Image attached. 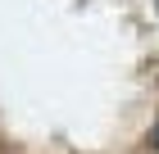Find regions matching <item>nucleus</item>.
<instances>
[{
    "label": "nucleus",
    "instance_id": "obj_1",
    "mask_svg": "<svg viewBox=\"0 0 159 154\" xmlns=\"http://www.w3.org/2000/svg\"><path fill=\"white\" fill-rule=\"evenodd\" d=\"M146 145H150V150L159 154V122H155V127H150V136H146Z\"/></svg>",
    "mask_w": 159,
    "mask_h": 154
}]
</instances>
